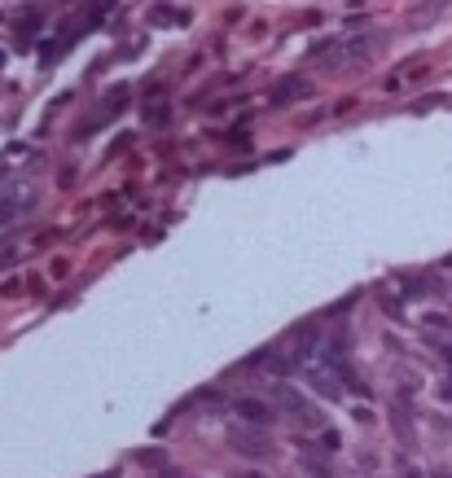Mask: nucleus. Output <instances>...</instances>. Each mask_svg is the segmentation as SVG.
<instances>
[{
	"mask_svg": "<svg viewBox=\"0 0 452 478\" xmlns=\"http://www.w3.org/2000/svg\"><path fill=\"white\" fill-rule=\"evenodd\" d=\"M277 404H281V413L290 421L303 425V430H321V425H325V413L312 404L308 395H298V391H277Z\"/></svg>",
	"mask_w": 452,
	"mask_h": 478,
	"instance_id": "obj_1",
	"label": "nucleus"
},
{
	"mask_svg": "<svg viewBox=\"0 0 452 478\" xmlns=\"http://www.w3.org/2000/svg\"><path fill=\"white\" fill-rule=\"evenodd\" d=\"M233 413H237L246 425H259V430H264V425H272V404H264L259 395H237V399H233Z\"/></svg>",
	"mask_w": 452,
	"mask_h": 478,
	"instance_id": "obj_2",
	"label": "nucleus"
},
{
	"mask_svg": "<svg viewBox=\"0 0 452 478\" xmlns=\"http://www.w3.org/2000/svg\"><path fill=\"white\" fill-rule=\"evenodd\" d=\"M229 443L242 452V457H250V461H255V457L268 461V457H272V439H264V435H242V430H233Z\"/></svg>",
	"mask_w": 452,
	"mask_h": 478,
	"instance_id": "obj_3",
	"label": "nucleus"
},
{
	"mask_svg": "<svg viewBox=\"0 0 452 478\" xmlns=\"http://www.w3.org/2000/svg\"><path fill=\"white\" fill-rule=\"evenodd\" d=\"M316 347H321V330H316V325H303V330L290 338V356H294L298 364H308V360L316 356Z\"/></svg>",
	"mask_w": 452,
	"mask_h": 478,
	"instance_id": "obj_4",
	"label": "nucleus"
},
{
	"mask_svg": "<svg viewBox=\"0 0 452 478\" xmlns=\"http://www.w3.org/2000/svg\"><path fill=\"white\" fill-rule=\"evenodd\" d=\"M308 382H312V391H321L325 399H343V377H338L334 369H312Z\"/></svg>",
	"mask_w": 452,
	"mask_h": 478,
	"instance_id": "obj_5",
	"label": "nucleus"
},
{
	"mask_svg": "<svg viewBox=\"0 0 452 478\" xmlns=\"http://www.w3.org/2000/svg\"><path fill=\"white\" fill-rule=\"evenodd\" d=\"M312 92V84H303V80H298V84H277V88H272V102H298V97H308Z\"/></svg>",
	"mask_w": 452,
	"mask_h": 478,
	"instance_id": "obj_6",
	"label": "nucleus"
},
{
	"mask_svg": "<svg viewBox=\"0 0 452 478\" xmlns=\"http://www.w3.org/2000/svg\"><path fill=\"white\" fill-rule=\"evenodd\" d=\"M308 469H312L316 478H330V461H325V457H308Z\"/></svg>",
	"mask_w": 452,
	"mask_h": 478,
	"instance_id": "obj_7",
	"label": "nucleus"
},
{
	"mask_svg": "<svg viewBox=\"0 0 452 478\" xmlns=\"http://www.w3.org/2000/svg\"><path fill=\"white\" fill-rule=\"evenodd\" d=\"M229 478H264V474H255V469H233Z\"/></svg>",
	"mask_w": 452,
	"mask_h": 478,
	"instance_id": "obj_8",
	"label": "nucleus"
},
{
	"mask_svg": "<svg viewBox=\"0 0 452 478\" xmlns=\"http://www.w3.org/2000/svg\"><path fill=\"white\" fill-rule=\"evenodd\" d=\"M9 215H14V207H9V202H0V224H5Z\"/></svg>",
	"mask_w": 452,
	"mask_h": 478,
	"instance_id": "obj_9",
	"label": "nucleus"
},
{
	"mask_svg": "<svg viewBox=\"0 0 452 478\" xmlns=\"http://www.w3.org/2000/svg\"><path fill=\"white\" fill-rule=\"evenodd\" d=\"M404 478H421V474H417V469H413V465H404Z\"/></svg>",
	"mask_w": 452,
	"mask_h": 478,
	"instance_id": "obj_10",
	"label": "nucleus"
}]
</instances>
